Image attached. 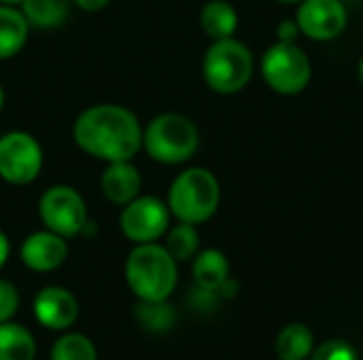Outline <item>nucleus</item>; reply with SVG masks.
Instances as JSON below:
<instances>
[{
	"label": "nucleus",
	"instance_id": "nucleus-1",
	"mask_svg": "<svg viewBox=\"0 0 363 360\" xmlns=\"http://www.w3.org/2000/svg\"><path fill=\"white\" fill-rule=\"evenodd\" d=\"M72 138L85 155L98 161H125L143 149V125L128 106L94 104L74 119Z\"/></svg>",
	"mask_w": 363,
	"mask_h": 360
},
{
	"label": "nucleus",
	"instance_id": "nucleus-2",
	"mask_svg": "<svg viewBox=\"0 0 363 360\" xmlns=\"http://www.w3.org/2000/svg\"><path fill=\"white\" fill-rule=\"evenodd\" d=\"M125 282L138 301H168L179 282V267L164 244H134L125 259Z\"/></svg>",
	"mask_w": 363,
	"mask_h": 360
},
{
	"label": "nucleus",
	"instance_id": "nucleus-3",
	"mask_svg": "<svg viewBox=\"0 0 363 360\" xmlns=\"http://www.w3.org/2000/svg\"><path fill=\"white\" fill-rule=\"evenodd\" d=\"M166 204L172 219L189 225H202L219 210L221 185L208 168H187L170 182Z\"/></svg>",
	"mask_w": 363,
	"mask_h": 360
},
{
	"label": "nucleus",
	"instance_id": "nucleus-4",
	"mask_svg": "<svg viewBox=\"0 0 363 360\" xmlns=\"http://www.w3.org/2000/svg\"><path fill=\"white\" fill-rule=\"evenodd\" d=\"M198 149L200 132L181 112H162L143 127V151L162 166L187 163Z\"/></svg>",
	"mask_w": 363,
	"mask_h": 360
},
{
	"label": "nucleus",
	"instance_id": "nucleus-5",
	"mask_svg": "<svg viewBox=\"0 0 363 360\" xmlns=\"http://www.w3.org/2000/svg\"><path fill=\"white\" fill-rule=\"evenodd\" d=\"M255 72V59L251 49L230 36L213 40L202 59V76L208 89L221 95H234L242 91Z\"/></svg>",
	"mask_w": 363,
	"mask_h": 360
},
{
	"label": "nucleus",
	"instance_id": "nucleus-6",
	"mask_svg": "<svg viewBox=\"0 0 363 360\" xmlns=\"http://www.w3.org/2000/svg\"><path fill=\"white\" fill-rule=\"evenodd\" d=\"M264 83L279 95L302 93L313 79V64L298 42L277 40L270 45L259 62Z\"/></svg>",
	"mask_w": 363,
	"mask_h": 360
},
{
	"label": "nucleus",
	"instance_id": "nucleus-7",
	"mask_svg": "<svg viewBox=\"0 0 363 360\" xmlns=\"http://www.w3.org/2000/svg\"><path fill=\"white\" fill-rule=\"evenodd\" d=\"M38 216L45 229L70 240L85 231L89 223L83 195L70 185H51L38 199Z\"/></svg>",
	"mask_w": 363,
	"mask_h": 360
},
{
	"label": "nucleus",
	"instance_id": "nucleus-8",
	"mask_svg": "<svg viewBox=\"0 0 363 360\" xmlns=\"http://www.w3.org/2000/svg\"><path fill=\"white\" fill-rule=\"evenodd\" d=\"M45 163V153L36 136L13 129L0 136V178L13 187L32 185Z\"/></svg>",
	"mask_w": 363,
	"mask_h": 360
},
{
	"label": "nucleus",
	"instance_id": "nucleus-9",
	"mask_svg": "<svg viewBox=\"0 0 363 360\" xmlns=\"http://www.w3.org/2000/svg\"><path fill=\"white\" fill-rule=\"evenodd\" d=\"M170 219L172 214L164 199L155 195H138L121 206L119 229L132 244H149L166 236Z\"/></svg>",
	"mask_w": 363,
	"mask_h": 360
},
{
	"label": "nucleus",
	"instance_id": "nucleus-10",
	"mask_svg": "<svg viewBox=\"0 0 363 360\" xmlns=\"http://www.w3.org/2000/svg\"><path fill=\"white\" fill-rule=\"evenodd\" d=\"M296 21L302 36L315 42H330L347 30L349 11L345 0H302Z\"/></svg>",
	"mask_w": 363,
	"mask_h": 360
},
{
	"label": "nucleus",
	"instance_id": "nucleus-11",
	"mask_svg": "<svg viewBox=\"0 0 363 360\" xmlns=\"http://www.w3.org/2000/svg\"><path fill=\"white\" fill-rule=\"evenodd\" d=\"M19 257L28 269L47 274V272H53L60 265H64V261L68 259V242H66V238H62L49 229L34 231L21 242Z\"/></svg>",
	"mask_w": 363,
	"mask_h": 360
},
{
	"label": "nucleus",
	"instance_id": "nucleus-12",
	"mask_svg": "<svg viewBox=\"0 0 363 360\" xmlns=\"http://www.w3.org/2000/svg\"><path fill=\"white\" fill-rule=\"evenodd\" d=\"M32 308L36 320L51 331H66L79 316V303L74 295L62 286H45L38 291Z\"/></svg>",
	"mask_w": 363,
	"mask_h": 360
},
{
	"label": "nucleus",
	"instance_id": "nucleus-13",
	"mask_svg": "<svg viewBox=\"0 0 363 360\" xmlns=\"http://www.w3.org/2000/svg\"><path fill=\"white\" fill-rule=\"evenodd\" d=\"M100 191L113 206H125L138 197L143 191V176L134 166V159L106 163L100 176Z\"/></svg>",
	"mask_w": 363,
	"mask_h": 360
},
{
	"label": "nucleus",
	"instance_id": "nucleus-14",
	"mask_svg": "<svg viewBox=\"0 0 363 360\" xmlns=\"http://www.w3.org/2000/svg\"><path fill=\"white\" fill-rule=\"evenodd\" d=\"M191 261V276L198 289L219 293V289L230 280V261L221 250L204 248Z\"/></svg>",
	"mask_w": 363,
	"mask_h": 360
},
{
	"label": "nucleus",
	"instance_id": "nucleus-15",
	"mask_svg": "<svg viewBox=\"0 0 363 360\" xmlns=\"http://www.w3.org/2000/svg\"><path fill=\"white\" fill-rule=\"evenodd\" d=\"M30 23L19 6L0 4V62L21 53L30 36Z\"/></svg>",
	"mask_w": 363,
	"mask_h": 360
},
{
	"label": "nucleus",
	"instance_id": "nucleus-16",
	"mask_svg": "<svg viewBox=\"0 0 363 360\" xmlns=\"http://www.w3.org/2000/svg\"><path fill=\"white\" fill-rule=\"evenodd\" d=\"M200 25L211 40L230 38L238 30V11L230 0H208L200 11Z\"/></svg>",
	"mask_w": 363,
	"mask_h": 360
},
{
	"label": "nucleus",
	"instance_id": "nucleus-17",
	"mask_svg": "<svg viewBox=\"0 0 363 360\" xmlns=\"http://www.w3.org/2000/svg\"><path fill=\"white\" fill-rule=\"evenodd\" d=\"M315 348V333L304 323H289L274 339L279 360H308Z\"/></svg>",
	"mask_w": 363,
	"mask_h": 360
},
{
	"label": "nucleus",
	"instance_id": "nucleus-18",
	"mask_svg": "<svg viewBox=\"0 0 363 360\" xmlns=\"http://www.w3.org/2000/svg\"><path fill=\"white\" fill-rule=\"evenodd\" d=\"M19 8L28 19L30 28L53 30L68 19L72 0H23Z\"/></svg>",
	"mask_w": 363,
	"mask_h": 360
},
{
	"label": "nucleus",
	"instance_id": "nucleus-19",
	"mask_svg": "<svg viewBox=\"0 0 363 360\" xmlns=\"http://www.w3.org/2000/svg\"><path fill=\"white\" fill-rule=\"evenodd\" d=\"M36 339L17 323H0V360H34Z\"/></svg>",
	"mask_w": 363,
	"mask_h": 360
},
{
	"label": "nucleus",
	"instance_id": "nucleus-20",
	"mask_svg": "<svg viewBox=\"0 0 363 360\" xmlns=\"http://www.w3.org/2000/svg\"><path fill=\"white\" fill-rule=\"evenodd\" d=\"M164 240H166V242H164L166 250L172 255V259H174L177 263L191 261V259L200 252V233H198V225H189V223L177 221L172 227H168Z\"/></svg>",
	"mask_w": 363,
	"mask_h": 360
},
{
	"label": "nucleus",
	"instance_id": "nucleus-21",
	"mask_svg": "<svg viewBox=\"0 0 363 360\" xmlns=\"http://www.w3.org/2000/svg\"><path fill=\"white\" fill-rule=\"evenodd\" d=\"M51 360H98L96 346L81 333H66L55 339L51 348Z\"/></svg>",
	"mask_w": 363,
	"mask_h": 360
},
{
	"label": "nucleus",
	"instance_id": "nucleus-22",
	"mask_svg": "<svg viewBox=\"0 0 363 360\" xmlns=\"http://www.w3.org/2000/svg\"><path fill=\"white\" fill-rule=\"evenodd\" d=\"M138 320L153 333H164L174 323V310L166 301H140L136 308Z\"/></svg>",
	"mask_w": 363,
	"mask_h": 360
},
{
	"label": "nucleus",
	"instance_id": "nucleus-23",
	"mask_svg": "<svg viewBox=\"0 0 363 360\" xmlns=\"http://www.w3.org/2000/svg\"><path fill=\"white\" fill-rule=\"evenodd\" d=\"M308 360H359V354L347 339H328L313 348Z\"/></svg>",
	"mask_w": 363,
	"mask_h": 360
},
{
	"label": "nucleus",
	"instance_id": "nucleus-24",
	"mask_svg": "<svg viewBox=\"0 0 363 360\" xmlns=\"http://www.w3.org/2000/svg\"><path fill=\"white\" fill-rule=\"evenodd\" d=\"M19 308V293L17 289L0 278V323H9Z\"/></svg>",
	"mask_w": 363,
	"mask_h": 360
},
{
	"label": "nucleus",
	"instance_id": "nucleus-25",
	"mask_svg": "<svg viewBox=\"0 0 363 360\" xmlns=\"http://www.w3.org/2000/svg\"><path fill=\"white\" fill-rule=\"evenodd\" d=\"M302 36L300 32V25L296 19H285L277 25V40H283V42H298V38Z\"/></svg>",
	"mask_w": 363,
	"mask_h": 360
},
{
	"label": "nucleus",
	"instance_id": "nucleus-26",
	"mask_svg": "<svg viewBox=\"0 0 363 360\" xmlns=\"http://www.w3.org/2000/svg\"><path fill=\"white\" fill-rule=\"evenodd\" d=\"M111 0H72V6L85 11V13H98L104 6H108Z\"/></svg>",
	"mask_w": 363,
	"mask_h": 360
},
{
	"label": "nucleus",
	"instance_id": "nucleus-27",
	"mask_svg": "<svg viewBox=\"0 0 363 360\" xmlns=\"http://www.w3.org/2000/svg\"><path fill=\"white\" fill-rule=\"evenodd\" d=\"M9 255H11V242H9L6 233L0 229V272L6 265V261H9Z\"/></svg>",
	"mask_w": 363,
	"mask_h": 360
},
{
	"label": "nucleus",
	"instance_id": "nucleus-28",
	"mask_svg": "<svg viewBox=\"0 0 363 360\" xmlns=\"http://www.w3.org/2000/svg\"><path fill=\"white\" fill-rule=\"evenodd\" d=\"M357 79H359V83L363 85V55L359 57V62H357Z\"/></svg>",
	"mask_w": 363,
	"mask_h": 360
},
{
	"label": "nucleus",
	"instance_id": "nucleus-29",
	"mask_svg": "<svg viewBox=\"0 0 363 360\" xmlns=\"http://www.w3.org/2000/svg\"><path fill=\"white\" fill-rule=\"evenodd\" d=\"M23 0H0V4H6V6H19Z\"/></svg>",
	"mask_w": 363,
	"mask_h": 360
},
{
	"label": "nucleus",
	"instance_id": "nucleus-30",
	"mask_svg": "<svg viewBox=\"0 0 363 360\" xmlns=\"http://www.w3.org/2000/svg\"><path fill=\"white\" fill-rule=\"evenodd\" d=\"M4 100H6V95H4V89H2V85H0V112H2V108H4Z\"/></svg>",
	"mask_w": 363,
	"mask_h": 360
},
{
	"label": "nucleus",
	"instance_id": "nucleus-31",
	"mask_svg": "<svg viewBox=\"0 0 363 360\" xmlns=\"http://www.w3.org/2000/svg\"><path fill=\"white\" fill-rule=\"evenodd\" d=\"M277 2H285V4H300L302 0H277Z\"/></svg>",
	"mask_w": 363,
	"mask_h": 360
}]
</instances>
